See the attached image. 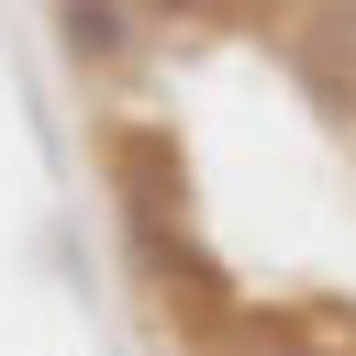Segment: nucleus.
I'll use <instances>...</instances> for the list:
<instances>
[{
    "label": "nucleus",
    "mask_w": 356,
    "mask_h": 356,
    "mask_svg": "<svg viewBox=\"0 0 356 356\" xmlns=\"http://www.w3.org/2000/svg\"><path fill=\"white\" fill-rule=\"evenodd\" d=\"M100 167L122 178L134 234H189V156H178V134H156V122H111V134H100Z\"/></svg>",
    "instance_id": "obj_1"
},
{
    "label": "nucleus",
    "mask_w": 356,
    "mask_h": 356,
    "mask_svg": "<svg viewBox=\"0 0 356 356\" xmlns=\"http://www.w3.org/2000/svg\"><path fill=\"white\" fill-rule=\"evenodd\" d=\"M289 67L323 111H356V0H312L289 11Z\"/></svg>",
    "instance_id": "obj_2"
},
{
    "label": "nucleus",
    "mask_w": 356,
    "mask_h": 356,
    "mask_svg": "<svg viewBox=\"0 0 356 356\" xmlns=\"http://www.w3.org/2000/svg\"><path fill=\"white\" fill-rule=\"evenodd\" d=\"M56 44H67L78 67H122V56H134V11H122V0H56Z\"/></svg>",
    "instance_id": "obj_3"
},
{
    "label": "nucleus",
    "mask_w": 356,
    "mask_h": 356,
    "mask_svg": "<svg viewBox=\"0 0 356 356\" xmlns=\"http://www.w3.org/2000/svg\"><path fill=\"white\" fill-rule=\"evenodd\" d=\"M145 11H222V0H145Z\"/></svg>",
    "instance_id": "obj_4"
}]
</instances>
